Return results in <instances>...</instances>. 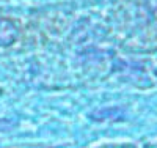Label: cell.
<instances>
[{
    "mask_svg": "<svg viewBox=\"0 0 157 148\" xmlns=\"http://www.w3.org/2000/svg\"><path fill=\"white\" fill-rule=\"evenodd\" d=\"M17 36V27L10 19L0 18V46H10L16 41Z\"/></svg>",
    "mask_w": 157,
    "mask_h": 148,
    "instance_id": "cell-1",
    "label": "cell"
}]
</instances>
